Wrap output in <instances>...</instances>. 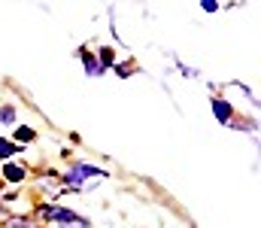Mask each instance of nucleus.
I'll return each mask as SVG.
<instances>
[{
  "mask_svg": "<svg viewBox=\"0 0 261 228\" xmlns=\"http://www.w3.org/2000/svg\"><path fill=\"white\" fill-rule=\"evenodd\" d=\"M43 216H46V219H52V222H70V225H79V222H85V219H79L76 213L61 210V207H49V210H43Z\"/></svg>",
  "mask_w": 261,
  "mask_h": 228,
  "instance_id": "nucleus-1",
  "label": "nucleus"
},
{
  "mask_svg": "<svg viewBox=\"0 0 261 228\" xmlns=\"http://www.w3.org/2000/svg\"><path fill=\"white\" fill-rule=\"evenodd\" d=\"M88 176H103V173H100L97 167H91V164H76L67 180H70V183H82V180H88Z\"/></svg>",
  "mask_w": 261,
  "mask_h": 228,
  "instance_id": "nucleus-2",
  "label": "nucleus"
},
{
  "mask_svg": "<svg viewBox=\"0 0 261 228\" xmlns=\"http://www.w3.org/2000/svg\"><path fill=\"white\" fill-rule=\"evenodd\" d=\"M15 152H21L15 143H6L3 137H0V158H9V155H15Z\"/></svg>",
  "mask_w": 261,
  "mask_h": 228,
  "instance_id": "nucleus-5",
  "label": "nucleus"
},
{
  "mask_svg": "<svg viewBox=\"0 0 261 228\" xmlns=\"http://www.w3.org/2000/svg\"><path fill=\"white\" fill-rule=\"evenodd\" d=\"M110 64H113V49H103V52H100V64H97V67H100V70H107Z\"/></svg>",
  "mask_w": 261,
  "mask_h": 228,
  "instance_id": "nucleus-6",
  "label": "nucleus"
},
{
  "mask_svg": "<svg viewBox=\"0 0 261 228\" xmlns=\"http://www.w3.org/2000/svg\"><path fill=\"white\" fill-rule=\"evenodd\" d=\"M85 64H88V73H91V76H97V73H100V67H97V64H94V61H91L88 55H85Z\"/></svg>",
  "mask_w": 261,
  "mask_h": 228,
  "instance_id": "nucleus-9",
  "label": "nucleus"
},
{
  "mask_svg": "<svg viewBox=\"0 0 261 228\" xmlns=\"http://www.w3.org/2000/svg\"><path fill=\"white\" fill-rule=\"evenodd\" d=\"M15 137H18V140H34V131H31V128H18Z\"/></svg>",
  "mask_w": 261,
  "mask_h": 228,
  "instance_id": "nucleus-8",
  "label": "nucleus"
},
{
  "mask_svg": "<svg viewBox=\"0 0 261 228\" xmlns=\"http://www.w3.org/2000/svg\"><path fill=\"white\" fill-rule=\"evenodd\" d=\"M3 173H6V180H9V183H21V176H24V170H21L18 164H6V167H3Z\"/></svg>",
  "mask_w": 261,
  "mask_h": 228,
  "instance_id": "nucleus-4",
  "label": "nucleus"
},
{
  "mask_svg": "<svg viewBox=\"0 0 261 228\" xmlns=\"http://www.w3.org/2000/svg\"><path fill=\"white\" fill-rule=\"evenodd\" d=\"M12 119H15V110L12 107H3L0 110V122H12Z\"/></svg>",
  "mask_w": 261,
  "mask_h": 228,
  "instance_id": "nucleus-7",
  "label": "nucleus"
},
{
  "mask_svg": "<svg viewBox=\"0 0 261 228\" xmlns=\"http://www.w3.org/2000/svg\"><path fill=\"white\" fill-rule=\"evenodd\" d=\"M213 110H216V119H219V122H228V119H231L228 100H213Z\"/></svg>",
  "mask_w": 261,
  "mask_h": 228,
  "instance_id": "nucleus-3",
  "label": "nucleus"
},
{
  "mask_svg": "<svg viewBox=\"0 0 261 228\" xmlns=\"http://www.w3.org/2000/svg\"><path fill=\"white\" fill-rule=\"evenodd\" d=\"M200 6H203V9H206V12H216V9H219V3H216V0H203V3H200Z\"/></svg>",
  "mask_w": 261,
  "mask_h": 228,
  "instance_id": "nucleus-10",
  "label": "nucleus"
}]
</instances>
